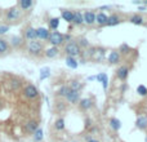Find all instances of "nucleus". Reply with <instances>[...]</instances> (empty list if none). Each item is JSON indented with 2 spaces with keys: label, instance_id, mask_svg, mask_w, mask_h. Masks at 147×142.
<instances>
[{
  "label": "nucleus",
  "instance_id": "f03ea898",
  "mask_svg": "<svg viewBox=\"0 0 147 142\" xmlns=\"http://www.w3.org/2000/svg\"><path fill=\"white\" fill-rule=\"evenodd\" d=\"M43 51V44L38 40H34V41H30L27 45V52L30 54H34V56H38V54L41 53Z\"/></svg>",
  "mask_w": 147,
  "mask_h": 142
},
{
  "label": "nucleus",
  "instance_id": "bb28decb",
  "mask_svg": "<svg viewBox=\"0 0 147 142\" xmlns=\"http://www.w3.org/2000/svg\"><path fill=\"white\" fill-rule=\"evenodd\" d=\"M90 106H92V101L89 98H84V99H81L80 101V107L81 109L86 110V109H89Z\"/></svg>",
  "mask_w": 147,
  "mask_h": 142
},
{
  "label": "nucleus",
  "instance_id": "4468645a",
  "mask_svg": "<svg viewBox=\"0 0 147 142\" xmlns=\"http://www.w3.org/2000/svg\"><path fill=\"white\" fill-rule=\"evenodd\" d=\"M96 79H97L98 81H101L102 85H103V89L106 91V89H107V85H109V79H107V75H106V74H103V72L99 74V75L96 76Z\"/></svg>",
  "mask_w": 147,
  "mask_h": 142
},
{
  "label": "nucleus",
  "instance_id": "5701e85b",
  "mask_svg": "<svg viewBox=\"0 0 147 142\" xmlns=\"http://www.w3.org/2000/svg\"><path fill=\"white\" fill-rule=\"evenodd\" d=\"M119 23V17L117 16H110L109 18H107V23L106 25H109V26H115V25H117Z\"/></svg>",
  "mask_w": 147,
  "mask_h": 142
},
{
  "label": "nucleus",
  "instance_id": "cd10ccee",
  "mask_svg": "<svg viewBox=\"0 0 147 142\" xmlns=\"http://www.w3.org/2000/svg\"><path fill=\"white\" fill-rule=\"evenodd\" d=\"M59 26V18H52L51 21H49V27L52 28V30H57Z\"/></svg>",
  "mask_w": 147,
  "mask_h": 142
},
{
  "label": "nucleus",
  "instance_id": "1a4fd4ad",
  "mask_svg": "<svg viewBox=\"0 0 147 142\" xmlns=\"http://www.w3.org/2000/svg\"><path fill=\"white\" fill-rule=\"evenodd\" d=\"M32 5H34L32 0H20V1L17 3V7L20 8L21 10H28L32 8Z\"/></svg>",
  "mask_w": 147,
  "mask_h": 142
},
{
  "label": "nucleus",
  "instance_id": "473e14b6",
  "mask_svg": "<svg viewBox=\"0 0 147 142\" xmlns=\"http://www.w3.org/2000/svg\"><path fill=\"white\" fill-rule=\"evenodd\" d=\"M80 83L79 81H76V80H72L71 81V87H70V89L71 91H76V92H79V89H80Z\"/></svg>",
  "mask_w": 147,
  "mask_h": 142
},
{
  "label": "nucleus",
  "instance_id": "412c9836",
  "mask_svg": "<svg viewBox=\"0 0 147 142\" xmlns=\"http://www.w3.org/2000/svg\"><path fill=\"white\" fill-rule=\"evenodd\" d=\"M107 16L103 14V13H99V14L96 16V21L99 23V25H105V23H107Z\"/></svg>",
  "mask_w": 147,
  "mask_h": 142
},
{
  "label": "nucleus",
  "instance_id": "58836bf2",
  "mask_svg": "<svg viewBox=\"0 0 147 142\" xmlns=\"http://www.w3.org/2000/svg\"><path fill=\"white\" fill-rule=\"evenodd\" d=\"M146 142H147V138H146Z\"/></svg>",
  "mask_w": 147,
  "mask_h": 142
},
{
  "label": "nucleus",
  "instance_id": "20e7f679",
  "mask_svg": "<svg viewBox=\"0 0 147 142\" xmlns=\"http://www.w3.org/2000/svg\"><path fill=\"white\" fill-rule=\"evenodd\" d=\"M23 94H25V97L32 99V98H36V97L39 96V91H38V88H36L35 85L28 84V85H26L25 89H23Z\"/></svg>",
  "mask_w": 147,
  "mask_h": 142
},
{
  "label": "nucleus",
  "instance_id": "c756f323",
  "mask_svg": "<svg viewBox=\"0 0 147 142\" xmlns=\"http://www.w3.org/2000/svg\"><path fill=\"white\" fill-rule=\"evenodd\" d=\"M70 87H66V85H63V87H61L59 88V91H58V94L59 96H63V97H67V94L70 93Z\"/></svg>",
  "mask_w": 147,
  "mask_h": 142
},
{
  "label": "nucleus",
  "instance_id": "9b49d317",
  "mask_svg": "<svg viewBox=\"0 0 147 142\" xmlns=\"http://www.w3.org/2000/svg\"><path fill=\"white\" fill-rule=\"evenodd\" d=\"M21 85H22V83H21V80L18 78H14V76H13V78L9 80V87L12 91H18V89L21 88Z\"/></svg>",
  "mask_w": 147,
  "mask_h": 142
},
{
  "label": "nucleus",
  "instance_id": "423d86ee",
  "mask_svg": "<svg viewBox=\"0 0 147 142\" xmlns=\"http://www.w3.org/2000/svg\"><path fill=\"white\" fill-rule=\"evenodd\" d=\"M25 44V39L23 38H21V36H17V35H13V36H10V39H9V45H10V48H21V47Z\"/></svg>",
  "mask_w": 147,
  "mask_h": 142
},
{
  "label": "nucleus",
  "instance_id": "dca6fc26",
  "mask_svg": "<svg viewBox=\"0 0 147 142\" xmlns=\"http://www.w3.org/2000/svg\"><path fill=\"white\" fill-rule=\"evenodd\" d=\"M128 67H125V66H123V67H120L119 70H117V78L120 79V80H125V79L128 78Z\"/></svg>",
  "mask_w": 147,
  "mask_h": 142
},
{
  "label": "nucleus",
  "instance_id": "6e6552de",
  "mask_svg": "<svg viewBox=\"0 0 147 142\" xmlns=\"http://www.w3.org/2000/svg\"><path fill=\"white\" fill-rule=\"evenodd\" d=\"M10 52V45L8 43V40L0 38V56H7Z\"/></svg>",
  "mask_w": 147,
  "mask_h": 142
},
{
  "label": "nucleus",
  "instance_id": "0eeeda50",
  "mask_svg": "<svg viewBox=\"0 0 147 142\" xmlns=\"http://www.w3.org/2000/svg\"><path fill=\"white\" fill-rule=\"evenodd\" d=\"M23 39L25 40H28V41H34L38 39V36H36V28L34 27H27L25 30V32H23Z\"/></svg>",
  "mask_w": 147,
  "mask_h": 142
},
{
  "label": "nucleus",
  "instance_id": "2f4dec72",
  "mask_svg": "<svg viewBox=\"0 0 147 142\" xmlns=\"http://www.w3.org/2000/svg\"><path fill=\"white\" fill-rule=\"evenodd\" d=\"M54 127H56V129L58 131H62L65 128V120L63 119H58L56 122V124H54Z\"/></svg>",
  "mask_w": 147,
  "mask_h": 142
},
{
  "label": "nucleus",
  "instance_id": "f8f14e48",
  "mask_svg": "<svg viewBox=\"0 0 147 142\" xmlns=\"http://www.w3.org/2000/svg\"><path fill=\"white\" fill-rule=\"evenodd\" d=\"M83 18H84V22H86L88 25H92V23L96 22V14L92 12H85Z\"/></svg>",
  "mask_w": 147,
  "mask_h": 142
},
{
  "label": "nucleus",
  "instance_id": "f3484780",
  "mask_svg": "<svg viewBox=\"0 0 147 142\" xmlns=\"http://www.w3.org/2000/svg\"><path fill=\"white\" fill-rule=\"evenodd\" d=\"M57 54H58V48H57V47H52V48L45 51V56L48 57V58H54Z\"/></svg>",
  "mask_w": 147,
  "mask_h": 142
},
{
  "label": "nucleus",
  "instance_id": "ea45409f",
  "mask_svg": "<svg viewBox=\"0 0 147 142\" xmlns=\"http://www.w3.org/2000/svg\"><path fill=\"white\" fill-rule=\"evenodd\" d=\"M146 4H147V1H146Z\"/></svg>",
  "mask_w": 147,
  "mask_h": 142
},
{
  "label": "nucleus",
  "instance_id": "393cba45",
  "mask_svg": "<svg viewBox=\"0 0 147 142\" xmlns=\"http://www.w3.org/2000/svg\"><path fill=\"white\" fill-rule=\"evenodd\" d=\"M137 127L141 128V129H145V128L147 127V119L145 116H141L137 119Z\"/></svg>",
  "mask_w": 147,
  "mask_h": 142
},
{
  "label": "nucleus",
  "instance_id": "f704fd0d",
  "mask_svg": "<svg viewBox=\"0 0 147 142\" xmlns=\"http://www.w3.org/2000/svg\"><path fill=\"white\" fill-rule=\"evenodd\" d=\"M9 28H10V26H8V25H0V35L7 34L9 31Z\"/></svg>",
  "mask_w": 147,
  "mask_h": 142
},
{
  "label": "nucleus",
  "instance_id": "aec40b11",
  "mask_svg": "<svg viewBox=\"0 0 147 142\" xmlns=\"http://www.w3.org/2000/svg\"><path fill=\"white\" fill-rule=\"evenodd\" d=\"M119 60H120V56H119V53H117V52H111V53H110L109 61L111 62V64H117V62H119Z\"/></svg>",
  "mask_w": 147,
  "mask_h": 142
},
{
  "label": "nucleus",
  "instance_id": "ddd939ff",
  "mask_svg": "<svg viewBox=\"0 0 147 142\" xmlns=\"http://www.w3.org/2000/svg\"><path fill=\"white\" fill-rule=\"evenodd\" d=\"M38 122H35V120H30V122H27V124H26V131H27L28 133H35V131L38 129Z\"/></svg>",
  "mask_w": 147,
  "mask_h": 142
},
{
  "label": "nucleus",
  "instance_id": "39448f33",
  "mask_svg": "<svg viewBox=\"0 0 147 142\" xmlns=\"http://www.w3.org/2000/svg\"><path fill=\"white\" fill-rule=\"evenodd\" d=\"M48 40L51 41V44H53V47H57L63 43V35H62L61 32H58V31H53V32L49 35Z\"/></svg>",
  "mask_w": 147,
  "mask_h": 142
},
{
  "label": "nucleus",
  "instance_id": "4c0bfd02",
  "mask_svg": "<svg viewBox=\"0 0 147 142\" xmlns=\"http://www.w3.org/2000/svg\"><path fill=\"white\" fill-rule=\"evenodd\" d=\"M88 142H98V141H97V140H89Z\"/></svg>",
  "mask_w": 147,
  "mask_h": 142
},
{
  "label": "nucleus",
  "instance_id": "2eb2a0df",
  "mask_svg": "<svg viewBox=\"0 0 147 142\" xmlns=\"http://www.w3.org/2000/svg\"><path fill=\"white\" fill-rule=\"evenodd\" d=\"M67 101L72 102V103H76V102L79 101V92L76 91H70V93L67 94Z\"/></svg>",
  "mask_w": 147,
  "mask_h": 142
},
{
  "label": "nucleus",
  "instance_id": "f257e3e1",
  "mask_svg": "<svg viewBox=\"0 0 147 142\" xmlns=\"http://www.w3.org/2000/svg\"><path fill=\"white\" fill-rule=\"evenodd\" d=\"M21 16H22V10H21L17 5L10 7L9 9L5 10V21H7V22H12V23L17 22L21 18Z\"/></svg>",
  "mask_w": 147,
  "mask_h": 142
},
{
  "label": "nucleus",
  "instance_id": "7c9ffc66",
  "mask_svg": "<svg viewBox=\"0 0 147 142\" xmlns=\"http://www.w3.org/2000/svg\"><path fill=\"white\" fill-rule=\"evenodd\" d=\"M130 22L134 23V25H142L143 20H142V17H140V16H134V17L130 18Z\"/></svg>",
  "mask_w": 147,
  "mask_h": 142
},
{
  "label": "nucleus",
  "instance_id": "c9c22d12",
  "mask_svg": "<svg viewBox=\"0 0 147 142\" xmlns=\"http://www.w3.org/2000/svg\"><path fill=\"white\" fill-rule=\"evenodd\" d=\"M129 45L128 44H123L121 47H120V52H123V53H128V51H129Z\"/></svg>",
  "mask_w": 147,
  "mask_h": 142
},
{
  "label": "nucleus",
  "instance_id": "7ed1b4c3",
  "mask_svg": "<svg viewBox=\"0 0 147 142\" xmlns=\"http://www.w3.org/2000/svg\"><path fill=\"white\" fill-rule=\"evenodd\" d=\"M65 52L69 54V57H75L80 53V45L71 41V43H69L66 47H65Z\"/></svg>",
  "mask_w": 147,
  "mask_h": 142
},
{
  "label": "nucleus",
  "instance_id": "c85d7f7f",
  "mask_svg": "<svg viewBox=\"0 0 147 142\" xmlns=\"http://www.w3.org/2000/svg\"><path fill=\"white\" fill-rule=\"evenodd\" d=\"M110 124H111V127L114 128L115 131H119L120 127H121V123H120V120L115 119V118H112V119L110 120Z\"/></svg>",
  "mask_w": 147,
  "mask_h": 142
},
{
  "label": "nucleus",
  "instance_id": "a878e982",
  "mask_svg": "<svg viewBox=\"0 0 147 142\" xmlns=\"http://www.w3.org/2000/svg\"><path fill=\"white\" fill-rule=\"evenodd\" d=\"M72 22H75L76 25H81V23L84 22V18H83V16H81L80 12L74 13V21Z\"/></svg>",
  "mask_w": 147,
  "mask_h": 142
},
{
  "label": "nucleus",
  "instance_id": "9d476101",
  "mask_svg": "<svg viewBox=\"0 0 147 142\" xmlns=\"http://www.w3.org/2000/svg\"><path fill=\"white\" fill-rule=\"evenodd\" d=\"M49 35H51V32L48 31V28H44V27L36 28V36H38V39L47 40V39H49Z\"/></svg>",
  "mask_w": 147,
  "mask_h": 142
},
{
  "label": "nucleus",
  "instance_id": "4be33fe9",
  "mask_svg": "<svg viewBox=\"0 0 147 142\" xmlns=\"http://www.w3.org/2000/svg\"><path fill=\"white\" fill-rule=\"evenodd\" d=\"M66 65L70 67V69H76L78 67V62L74 57H67L66 58Z\"/></svg>",
  "mask_w": 147,
  "mask_h": 142
},
{
  "label": "nucleus",
  "instance_id": "b1692460",
  "mask_svg": "<svg viewBox=\"0 0 147 142\" xmlns=\"http://www.w3.org/2000/svg\"><path fill=\"white\" fill-rule=\"evenodd\" d=\"M41 140H43V129H41V128H38V129L35 131V133H34V141L40 142Z\"/></svg>",
  "mask_w": 147,
  "mask_h": 142
},
{
  "label": "nucleus",
  "instance_id": "e433bc0d",
  "mask_svg": "<svg viewBox=\"0 0 147 142\" xmlns=\"http://www.w3.org/2000/svg\"><path fill=\"white\" fill-rule=\"evenodd\" d=\"M80 45H83V47H86V45H88V41H86L85 39H81V40H80Z\"/></svg>",
  "mask_w": 147,
  "mask_h": 142
},
{
  "label": "nucleus",
  "instance_id": "a211bd4d",
  "mask_svg": "<svg viewBox=\"0 0 147 142\" xmlns=\"http://www.w3.org/2000/svg\"><path fill=\"white\" fill-rule=\"evenodd\" d=\"M49 76H51V69H49V67H43V69L40 70V76H39V79L44 80V79L49 78Z\"/></svg>",
  "mask_w": 147,
  "mask_h": 142
},
{
  "label": "nucleus",
  "instance_id": "6ab92c4d",
  "mask_svg": "<svg viewBox=\"0 0 147 142\" xmlns=\"http://www.w3.org/2000/svg\"><path fill=\"white\" fill-rule=\"evenodd\" d=\"M62 18H63L65 21H67V22H72L74 21V13L70 12V10H63V12H62Z\"/></svg>",
  "mask_w": 147,
  "mask_h": 142
},
{
  "label": "nucleus",
  "instance_id": "72a5a7b5",
  "mask_svg": "<svg viewBox=\"0 0 147 142\" xmlns=\"http://www.w3.org/2000/svg\"><path fill=\"white\" fill-rule=\"evenodd\" d=\"M137 92L141 94V96H146V94H147V88L145 85H138Z\"/></svg>",
  "mask_w": 147,
  "mask_h": 142
}]
</instances>
